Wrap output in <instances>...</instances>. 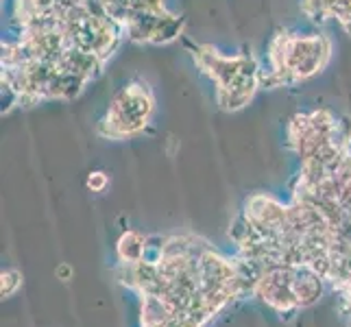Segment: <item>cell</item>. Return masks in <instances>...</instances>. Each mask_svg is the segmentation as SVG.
<instances>
[{"label": "cell", "instance_id": "3", "mask_svg": "<svg viewBox=\"0 0 351 327\" xmlns=\"http://www.w3.org/2000/svg\"><path fill=\"white\" fill-rule=\"evenodd\" d=\"M195 62L216 81V99L227 112L242 109L260 88L262 72L251 55L223 57L212 46H197Z\"/></svg>", "mask_w": 351, "mask_h": 327}, {"label": "cell", "instance_id": "6", "mask_svg": "<svg viewBox=\"0 0 351 327\" xmlns=\"http://www.w3.org/2000/svg\"><path fill=\"white\" fill-rule=\"evenodd\" d=\"M181 27H184V20L168 14L166 18H162L160 27H157V31H155L151 42L153 44H168V42H173L177 35L181 33Z\"/></svg>", "mask_w": 351, "mask_h": 327}, {"label": "cell", "instance_id": "7", "mask_svg": "<svg viewBox=\"0 0 351 327\" xmlns=\"http://www.w3.org/2000/svg\"><path fill=\"white\" fill-rule=\"evenodd\" d=\"M88 186H90L94 192H101V190L107 186V175H105V173H92L90 179H88Z\"/></svg>", "mask_w": 351, "mask_h": 327}, {"label": "cell", "instance_id": "4", "mask_svg": "<svg viewBox=\"0 0 351 327\" xmlns=\"http://www.w3.org/2000/svg\"><path fill=\"white\" fill-rule=\"evenodd\" d=\"M153 112V96L147 86L131 83L116 94L112 107L101 125V133L107 138H129L147 127Z\"/></svg>", "mask_w": 351, "mask_h": 327}, {"label": "cell", "instance_id": "1", "mask_svg": "<svg viewBox=\"0 0 351 327\" xmlns=\"http://www.w3.org/2000/svg\"><path fill=\"white\" fill-rule=\"evenodd\" d=\"M116 256L120 284L138 297L140 327H208L249 295L242 262L195 234L125 232Z\"/></svg>", "mask_w": 351, "mask_h": 327}, {"label": "cell", "instance_id": "2", "mask_svg": "<svg viewBox=\"0 0 351 327\" xmlns=\"http://www.w3.org/2000/svg\"><path fill=\"white\" fill-rule=\"evenodd\" d=\"M332 44L323 35H290L280 31L271 42V75H260V86H290L306 81L330 62Z\"/></svg>", "mask_w": 351, "mask_h": 327}, {"label": "cell", "instance_id": "5", "mask_svg": "<svg viewBox=\"0 0 351 327\" xmlns=\"http://www.w3.org/2000/svg\"><path fill=\"white\" fill-rule=\"evenodd\" d=\"M304 11L312 20L336 18L351 35V0H304Z\"/></svg>", "mask_w": 351, "mask_h": 327}]
</instances>
